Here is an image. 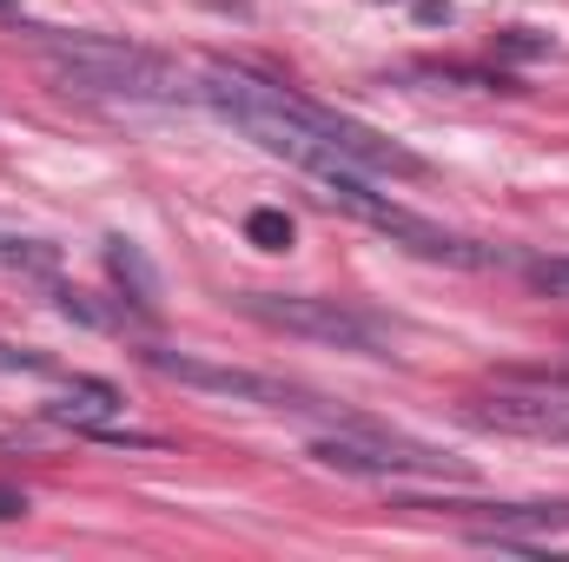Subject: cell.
Returning a JSON list of instances; mask_svg holds the SVG:
<instances>
[{
    "label": "cell",
    "instance_id": "3957f363",
    "mask_svg": "<svg viewBox=\"0 0 569 562\" xmlns=\"http://www.w3.org/2000/svg\"><path fill=\"white\" fill-rule=\"evenodd\" d=\"M239 304L259 324L284 331V338H311V344H331V351H351V358H391L385 331L365 311L338 304V298H311V291H246Z\"/></svg>",
    "mask_w": 569,
    "mask_h": 562
},
{
    "label": "cell",
    "instance_id": "9a60e30c",
    "mask_svg": "<svg viewBox=\"0 0 569 562\" xmlns=\"http://www.w3.org/2000/svg\"><path fill=\"white\" fill-rule=\"evenodd\" d=\"M0 13H13V0H0Z\"/></svg>",
    "mask_w": 569,
    "mask_h": 562
},
{
    "label": "cell",
    "instance_id": "8fae6325",
    "mask_svg": "<svg viewBox=\"0 0 569 562\" xmlns=\"http://www.w3.org/2000/svg\"><path fill=\"white\" fill-rule=\"evenodd\" d=\"M523 279H530V291L563 298V304H569V259H530V265H523Z\"/></svg>",
    "mask_w": 569,
    "mask_h": 562
},
{
    "label": "cell",
    "instance_id": "7c38bea8",
    "mask_svg": "<svg viewBox=\"0 0 569 562\" xmlns=\"http://www.w3.org/2000/svg\"><path fill=\"white\" fill-rule=\"evenodd\" d=\"M510 384H537V391H569V364H543V371H510Z\"/></svg>",
    "mask_w": 569,
    "mask_h": 562
},
{
    "label": "cell",
    "instance_id": "8992f818",
    "mask_svg": "<svg viewBox=\"0 0 569 562\" xmlns=\"http://www.w3.org/2000/svg\"><path fill=\"white\" fill-rule=\"evenodd\" d=\"M470 423L483 430H503V436H543V443H569V391H497V398H477Z\"/></svg>",
    "mask_w": 569,
    "mask_h": 562
},
{
    "label": "cell",
    "instance_id": "6da1fadb",
    "mask_svg": "<svg viewBox=\"0 0 569 562\" xmlns=\"http://www.w3.org/2000/svg\"><path fill=\"white\" fill-rule=\"evenodd\" d=\"M53 80L67 93H87V100H120V107H179V100H199V87L127 40H107V33H33Z\"/></svg>",
    "mask_w": 569,
    "mask_h": 562
},
{
    "label": "cell",
    "instance_id": "52a82bcc",
    "mask_svg": "<svg viewBox=\"0 0 569 562\" xmlns=\"http://www.w3.org/2000/svg\"><path fill=\"white\" fill-rule=\"evenodd\" d=\"M47 418L80 423V430H107V423L120 418V391H113V384H100V378H73V384L47 404Z\"/></svg>",
    "mask_w": 569,
    "mask_h": 562
},
{
    "label": "cell",
    "instance_id": "5b68a950",
    "mask_svg": "<svg viewBox=\"0 0 569 562\" xmlns=\"http://www.w3.org/2000/svg\"><path fill=\"white\" fill-rule=\"evenodd\" d=\"M477 543L497 550H550L569 536V503H457Z\"/></svg>",
    "mask_w": 569,
    "mask_h": 562
},
{
    "label": "cell",
    "instance_id": "ba28073f",
    "mask_svg": "<svg viewBox=\"0 0 569 562\" xmlns=\"http://www.w3.org/2000/svg\"><path fill=\"white\" fill-rule=\"evenodd\" d=\"M107 272H113V284H120L140 311L159 304V279H152V265H146V252L133 239H107Z\"/></svg>",
    "mask_w": 569,
    "mask_h": 562
},
{
    "label": "cell",
    "instance_id": "4fadbf2b",
    "mask_svg": "<svg viewBox=\"0 0 569 562\" xmlns=\"http://www.w3.org/2000/svg\"><path fill=\"white\" fill-rule=\"evenodd\" d=\"M0 371H47V358H40V351H7V344H0Z\"/></svg>",
    "mask_w": 569,
    "mask_h": 562
},
{
    "label": "cell",
    "instance_id": "7a4b0ae2",
    "mask_svg": "<svg viewBox=\"0 0 569 562\" xmlns=\"http://www.w3.org/2000/svg\"><path fill=\"white\" fill-rule=\"evenodd\" d=\"M311 456L325 470H345V476H371V483H470V463L463 456H443L430 443L411 436H391V430H371V423H338L311 443Z\"/></svg>",
    "mask_w": 569,
    "mask_h": 562
},
{
    "label": "cell",
    "instance_id": "277c9868",
    "mask_svg": "<svg viewBox=\"0 0 569 562\" xmlns=\"http://www.w3.org/2000/svg\"><path fill=\"white\" fill-rule=\"evenodd\" d=\"M146 364L186 391H206V398H226V404H252V411H291V418H331L325 398L266 378V371H239V364H212V358H192V351H146Z\"/></svg>",
    "mask_w": 569,
    "mask_h": 562
},
{
    "label": "cell",
    "instance_id": "5bb4252c",
    "mask_svg": "<svg viewBox=\"0 0 569 562\" xmlns=\"http://www.w3.org/2000/svg\"><path fill=\"white\" fill-rule=\"evenodd\" d=\"M7 516H27V496H20V490H0V523H7Z\"/></svg>",
    "mask_w": 569,
    "mask_h": 562
},
{
    "label": "cell",
    "instance_id": "9c48e42d",
    "mask_svg": "<svg viewBox=\"0 0 569 562\" xmlns=\"http://www.w3.org/2000/svg\"><path fill=\"white\" fill-rule=\"evenodd\" d=\"M0 272H53V245H40V239H7V232H0Z\"/></svg>",
    "mask_w": 569,
    "mask_h": 562
},
{
    "label": "cell",
    "instance_id": "30bf717a",
    "mask_svg": "<svg viewBox=\"0 0 569 562\" xmlns=\"http://www.w3.org/2000/svg\"><path fill=\"white\" fill-rule=\"evenodd\" d=\"M246 232H252V245H259V252H291V219L272 212V205H259V212L246 219Z\"/></svg>",
    "mask_w": 569,
    "mask_h": 562
}]
</instances>
